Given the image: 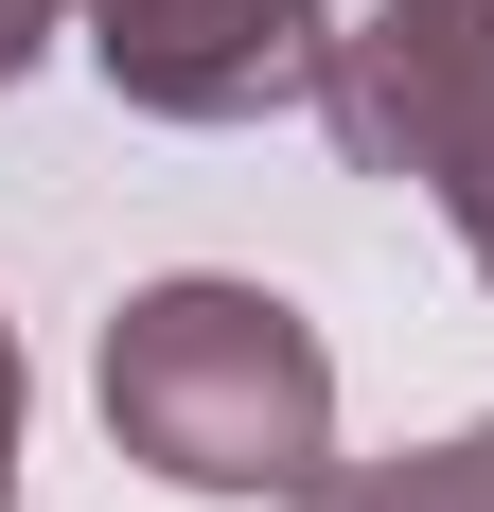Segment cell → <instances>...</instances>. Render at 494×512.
Returning <instances> with one entry per match:
<instances>
[{"instance_id":"3","label":"cell","mask_w":494,"mask_h":512,"mask_svg":"<svg viewBox=\"0 0 494 512\" xmlns=\"http://www.w3.org/2000/svg\"><path fill=\"white\" fill-rule=\"evenodd\" d=\"M89 71L142 124H283L336 89V0H89Z\"/></svg>"},{"instance_id":"1","label":"cell","mask_w":494,"mask_h":512,"mask_svg":"<svg viewBox=\"0 0 494 512\" xmlns=\"http://www.w3.org/2000/svg\"><path fill=\"white\" fill-rule=\"evenodd\" d=\"M106 442L177 495H318L336 477V354H318V318L283 283H142V301L106 318Z\"/></svg>"},{"instance_id":"7","label":"cell","mask_w":494,"mask_h":512,"mask_svg":"<svg viewBox=\"0 0 494 512\" xmlns=\"http://www.w3.org/2000/svg\"><path fill=\"white\" fill-rule=\"evenodd\" d=\"M0 495H18V460H0Z\"/></svg>"},{"instance_id":"4","label":"cell","mask_w":494,"mask_h":512,"mask_svg":"<svg viewBox=\"0 0 494 512\" xmlns=\"http://www.w3.org/2000/svg\"><path fill=\"white\" fill-rule=\"evenodd\" d=\"M300 512H494V424L406 442V460H353V477H318Z\"/></svg>"},{"instance_id":"6","label":"cell","mask_w":494,"mask_h":512,"mask_svg":"<svg viewBox=\"0 0 494 512\" xmlns=\"http://www.w3.org/2000/svg\"><path fill=\"white\" fill-rule=\"evenodd\" d=\"M442 212H459V248H477V283H494V177H459Z\"/></svg>"},{"instance_id":"2","label":"cell","mask_w":494,"mask_h":512,"mask_svg":"<svg viewBox=\"0 0 494 512\" xmlns=\"http://www.w3.org/2000/svg\"><path fill=\"white\" fill-rule=\"evenodd\" d=\"M353 177L389 195H459L494 177V0H371L336 36V89H318Z\"/></svg>"},{"instance_id":"5","label":"cell","mask_w":494,"mask_h":512,"mask_svg":"<svg viewBox=\"0 0 494 512\" xmlns=\"http://www.w3.org/2000/svg\"><path fill=\"white\" fill-rule=\"evenodd\" d=\"M53 18H71V0H0V89H18V71L53 53Z\"/></svg>"}]
</instances>
